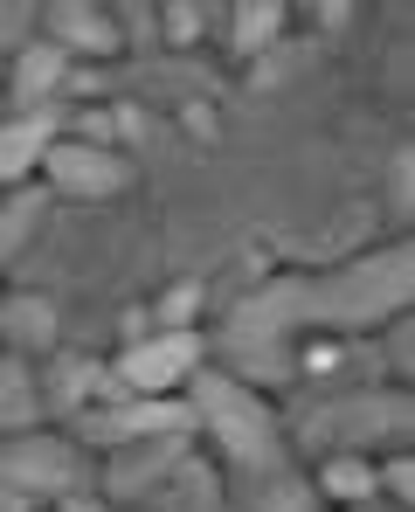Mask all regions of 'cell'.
I'll return each mask as SVG.
<instances>
[{
	"mask_svg": "<svg viewBox=\"0 0 415 512\" xmlns=\"http://www.w3.org/2000/svg\"><path fill=\"white\" fill-rule=\"evenodd\" d=\"M402 291H409V250L402 256H374V263H360V270L339 277V284H277V291H263L256 305L236 312V333H243V340H270L284 319H305V312L367 319V312H388Z\"/></svg>",
	"mask_w": 415,
	"mask_h": 512,
	"instance_id": "6da1fadb",
	"label": "cell"
},
{
	"mask_svg": "<svg viewBox=\"0 0 415 512\" xmlns=\"http://www.w3.org/2000/svg\"><path fill=\"white\" fill-rule=\"evenodd\" d=\"M201 402H208V416H215L222 443H229L236 457H263V416L249 409L243 395H229L222 381H208V388H201Z\"/></svg>",
	"mask_w": 415,
	"mask_h": 512,
	"instance_id": "7a4b0ae2",
	"label": "cell"
},
{
	"mask_svg": "<svg viewBox=\"0 0 415 512\" xmlns=\"http://www.w3.org/2000/svg\"><path fill=\"white\" fill-rule=\"evenodd\" d=\"M187 367H194V340L180 333V340H160V346H146V353H132V360H125V381L166 388V381H180Z\"/></svg>",
	"mask_w": 415,
	"mask_h": 512,
	"instance_id": "3957f363",
	"label": "cell"
},
{
	"mask_svg": "<svg viewBox=\"0 0 415 512\" xmlns=\"http://www.w3.org/2000/svg\"><path fill=\"white\" fill-rule=\"evenodd\" d=\"M56 173H63L70 187H83V194H97V187H111V180H118L111 160H97V153H83V146H63V153H56Z\"/></svg>",
	"mask_w": 415,
	"mask_h": 512,
	"instance_id": "277c9868",
	"label": "cell"
},
{
	"mask_svg": "<svg viewBox=\"0 0 415 512\" xmlns=\"http://www.w3.org/2000/svg\"><path fill=\"white\" fill-rule=\"evenodd\" d=\"M35 146H42V125H14V132H0V173H21L35 160Z\"/></svg>",
	"mask_w": 415,
	"mask_h": 512,
	"instance_id": "5b68a950",
	"label": "cell"
},
{
	"mask_svg": "<svg viewBox=\"0 0 415 512\" xmlns=\"http://www.w3.org/2000/svg\"><path fill=\"white\" fill-rule=\"evenodd\" d=\"M277 28V7H243V28H236V42H263Z\"/></svg>",
	"mask_w": 415,
	"mask_h": 512,
	"instance_id": "8992f818",
	"label": "cell"
},
{
	"mask_svg": "<svg viewBox=\"0 0 415 512\" xmlns=\"http://www.w3.org/2000/svg\"><path fill=\"white\" fill-rule=\"evenodd\" d=\"M56 471H63L56 450H28V457H21V478H56Z\"/></svg>",
	"mask_w": 415,
	"mask_h": 512,
	"instance_id": "52a82bcc",
	"label": "cell"
},
{
	"mask_svg": "<svg viewBox=\"0 0 415 512\" xmlns=\"http://www.w3.org/2000/svg\"><path fill=\"white\" fill-rule=\"evenodd\" d=\"M49 77H56V56L42 49V56H28V77H21V90H42Z\"/></svg>",
	"mask_w": 415,
	"mask_h": 512,
	"instance_id": "ba28073f",
	"label": "cell"
},
{
	"mask_svg": "<svg viewBox=\"0 0 415 512\" xmlns=\"http://www.w3.org/2000/svg\"><path fill=\"white\" fill-rule=\"evenodd\" d=\"M63 35H77V42H104V28H97V21H83V7L63 14Z\"/></svg>",
	"mask_w": 415,
	"mask_h": 512,
	"instance_id": "9c48e42d",
	"label": "cell"
},
{
	"mask_svg": "<svg viewBox=\"0 0 415 512\" xmlns=\"http://www.w3.org/2000/svg\"><path fill=\"white\" fill-rule=\"evenodd\" d=\"M332 492H367V471H360V464H339V471H332Z\"/></svg>",
	"mask_w": 415,
	"mask_h": 512,
	"instance_id": "30bf717a",
	"label": "cell"
},
{
	"mask_svg": "<svg viewBox=\"0 0 415 512\" xmlns=\"http://www.w3.org/2000/svg\"><path fill=\"white\" fill-rule=\"evenodd\" d=\"M7 326H21V333H49V312H35V305H21Z\"/></svg>",
	"mask_w": 415,
	"mask_h": 512,
	"instance_id": "8fae6325",
	"label": "cell"
},
{
	"mask_svg": "<svg viewBox=\"0 0 415 512\" xmlns=\"http://www.w3.org/2000/svg\"><path fill=\"white\" fill-rule=\"evenodd\" d=\"M70 512H97V506H70Z\"/></svg>",
	"mask_w": 415,
	"mask_h": 512,
	"instance_id": "7c38bea8",
	"label": "cell"
}]
</instances>
